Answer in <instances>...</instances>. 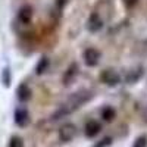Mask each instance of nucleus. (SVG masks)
Wrapping results in <instances>:
<instances>
[{
    "mask_svg": "<svg viewBox=\"0 0 147 147\" xmlns=\"http://www.w3.org/2000/svg\"><path fill=\"white\" fill-rule=\"evenodd\" d=\"M91 97H93V94L88 90H81L78 93H74L69 99L62 106H60V109L57 110V112L53 115V119H60V118H63V116L72 113V112H75L81 105L87 103Z\"/></svg>",
    "mask_w": 147,
    "mask_h": 147,
    "instance_id": "nucleus-1",
    "label": "nucleus"
},
{
    "mask_svg": "<svg viewBox=\"0 0 147 147\" xmlns=\"http://www.w3.org/2000/svg\"><path fill=\"white\" fill-rule=\"evenodd\" d=\"M100 81L103 84L109 85V87H115V85H118L121 82V77L113 69H105L100 72Z\"/></svg>",
    "mask_w": 147,
    "mask_h": 147,
    "instance_id": "nucleus-2",
    "label": "nucleus"
},
{
    "mask_svg": "<svg viewBox=\"0 0 147 147\" xmlns=\"http://www.w3.org/2000/svg\"><path fill=\"white\" fill-rule=\"evenodd\" d=\"M77 136V127L74 124H63L59 128V138L63 143H69Z\"/></svg>",
    "mask_w": 147,
    "mask_h": 147,
    "instance_id": "nucleus-3",
    "label": "nucleus"
},
{
    "mask_svg": "<svg viewBox=\"0 0 147 147\" xmlns=\"http://www.w3.org/2000/svg\"><path fill=\"white\" fill-rule=\"evenodd\" d=\"M100 56L102 55H100V52L97 50V49L90 47V49H87V50L84 52V63L87 66H90V68H93V66H96L97 63H99Z\"/></svg>",
    "mask_w": 147,
    "mask_h": 147,
    "instance_id": "nucleus-4",
    "label": "nucleus"
},
{
    "mask_svg": "<svg viewBox=\"0 0 147 147\" xmlns=\"http://www.w3.org/2000/svg\"><path fill=\"white\" fill-rule=\"evenodd\" d=\"M30 121H31V118H30V113L25 107H19L15 110V124L18 127H21V128L27 127L30 124Z\"/></svg>",
    "mask_w": 147,
    "mask_h": 147,
    "instance_id": "nucleus-5",
    "label": "nucleus"
},
{
    "mask_svg": "<svg viewBox=\"0 0 147 147\" xmlns=\"http://www.w3.org/2000/svg\"><path fill=\"white\" fill-rule=\"evenodd\" d=\"M100 131H102V125L94 119L88 121L84 127V134H85V137H88V138H94Z\"/></svg>",
    "mask_w": 147,
    "mask_h": 147,
    "instance_id": "nucleus-6",
    "label": "nucleus"
},
{
    "mask_svg": "<svg viewBox=\"0 0 147 147\" xmlns=\"http://www.w3.org/2000/svg\"><path fill=\"white\" fill-rule=\"evenodd\" d=\"M18 19L21 24H30L32 19V7L31 6H22L18 12Z\"/></svg>",
    "mask_w": 147,
    "mask_h": 147,
    "instance_id": "nucleus-7",
    "label": "nucleus"
},
{
    "mask_svg": "<svg viewBox=\"0 0 147 147\" xmlns=\"http://www.w3.org/2000/svg\"><path fill=\"white\" fill-rule=\"evenodd\" d=\"M16 94H18V99L21 102H28L31 99L32 91H31V88L28 87L27 84H21L19 87H18V90H16Z\"/></svg>",
    "mask_w": 147,
    "mask_h": 147,
    "instance_id": "nucleus-8",
    "label": "nucleus"
},
{
    "mask_svg": "<svg viewBox=\"0 0 147 147\" xmlns=\"http://www.w3.org/2000/svg\"><path fill=\"white\" fill-rule=\"evenodd\" d=\"M102 27H103V21L100 19V16L97 13H93L90 16V19H88V30L91 32H96V31H99Z\"/></svg>",
    "mask_w": 147,
    "mask_h": 147,
    "instance_id": "nucleus-9",
    "label": "nucleus"
},
{
    "mask_svg": "<svg viewBox=\"0 0 147 147\" xmlns=\"http://www.w3.org/2000/svg\"><path fill=\"white\" fill-rule=\"evenodd\" d=\"M77 74H78V66H77L75 63H72V65L68 68L66 74H65V77H63V82H65V84H69V81H72V80H74V77H75Z\"/></svg>",
    "mask_w": 147,
    "mask_h": 147,
    "instance_id": "nucleus-10",
    "label": "nucleus"
},
{
    "mask_svg": "<svg viewBox=\"0 0 147 147\" xmlns=\"http://www.w3.org/2000/svg\"><path fill=\"white\" fill-rule=\"evenodd\" d=\"M115 116H116V112H115V109H113V107L106 106V107L102 110V118H103V121H106V122L113 121Z\"/></svg>",
    "mask_w": 147,
    "mask_h": 147,
    "instance_id": "nucleus-11",
    "label": "nucleus"
},
{
    "mask_svg": "<svg viewBox=\"0 0 147 147\" xmlns=\"http://www.w3.org/2000/svg\"><path fill=\"white\" fill-rule=\"evenodd\" d=\"M47 66H49V59L47 57H41V60H40V63L37 65V74H43L44 71H47Z\"/></svg>",
    "mask_w": 147,
    "mask_h": 147,
    "instance_id": "nucleus-12",
    "label": "nucleus"
},
{
    "mask_svg": "<svg viewBox=\"0 0 147 147\" xmlns=\"http://www.w3.org/2000/svg\"><path fill=\"white\" fill-rule=\"evenodd\" d=\"M7 147H24V141L21 137L18 136H13L10 140H9V146Z\"/></svg>",
    "mask_w": 147,
    "mask_h": 147,
    "instance_id": "nucleus-13",
    "label": "nucleus"
},
{
    "mask_svg": "<svg viewBox=\"0 0 147 147\" xmlns=\"http://www.w3.org/2000/svg\"><path fill=\"white\" fill-rule=\"evenodd\" d=\"M112 144V137H105V138H102L100 141H97L93 147H107V146H110Z\"/></svg>",
    "mask_w": 147,
    "mask_h": 147,
    "instance_id": "nucleus-14",
    "label": "nucleus"
},
{
    "mask_svg": "<svg viewBox=\"0 0 147 147\" xmlns=\"http://www.w3.org/2000/svg\"><path fill=\"white\" fill-rule=\"evenodd\" d=\"M132 147H147V136H140L136 141H134Z\"/></svg>",
    "mask_w": 147,
    "mask_h": 147,
    "instance_id": "nucleus-15",
    "label": "nucleus"
},
{
    "mask_svg": "<svg viewBox=\"0 0 147 147\" xmlns=\"http://www.w3.org/2000/svg\"><path fill=\"white\" fill-rule=\"evenodd\" d=\"M3 82H5L6 87L10 84V78H9V69H5V71H3Z\"/></svg>",
    "mask_w": 147,
    "mask_h": 147,
    "instance_id": "nucleus-16",
    "label": "nucleus"
},
{
    "mask_svg": "<svg viewBox=\"0 0 147 147\" xmlns=\"http://www.w3.org/2000/svg\"><path fill=\"white\" fill-rule=\"evenodd\" d=\"M137 2H138V0H124V3H125L128 7H132L134 5H137Z\"/></svg>",
    "mask_w": 147,
    "mask_h": 147,
    "instance_id": "nucleus-17",
    "label": "nucleus"
}]
</instances>
